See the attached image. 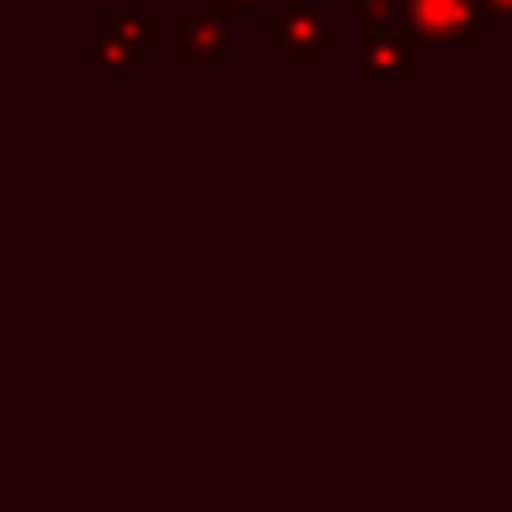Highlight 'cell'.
Wrapping results in <instances>:
<instances>
[{
	"mask_svg": "<svg viewBox=\"0 0 512 512\" xmlns=\"http://www.w3.org/2000/svg\"><path fill=\"white\" fill-rule=\"evenodd\" d=\"M408 24L428 44L480 40V16L472 0H408Z\"/></svg>",
	"mask_w": 512,
	"mask_h": 512,
	"instance_id": "1",
	"label": "cell"
},
{
	"mask_svg": "<svg viewBox=\"0 0 512 512\" xmlns=\"http://www.w3.org/2000/svg\"><path fill=\"white\" fill-rule=\"evenodd\" d=\"M364 76L372 80H396V76H408V48L396 40V36H384L380 28H364Z\"/></svg>",
	"mask_w": 512,
	"mask_h": 512,
	"instance_id": "2",
	"label": "cell"
},
{
	"mask_svg": "<svg viewBox=\"0 0 512 512\" xmlns=\"http://www.w3.org/2000/svg\"><path fill=\"white\" fill-rule=\"evenodd\" d=\"M276 40L292 52V56H316V40H320V20L312 12H280L276 16Z\"/></svg>",
	"mask_w": 512,
	"mask_h": 512,
	"instance_id": "3",
	"label": "cell"
}]
</instances>
